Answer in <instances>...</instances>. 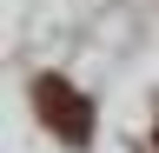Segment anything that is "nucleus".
I'll return each mask as SVG.
<instances>
[{
    "label": "nucleus",
    "mask_w": 159,
    "mask_h": 153,
    "mask_svg": "<svg viewBox=\"0 0 159 153\" xmlns=\"http://www.w3.org/2000/svg\"><path fill=\"white\" fill-rule=\"evenodd\" d=\"M33 113H40V127L60 133L66 146H86L93 140V100L73 80H60V73H40L33 80Z\"/></svg>",
    "instance_id": "1"
},
{
    "label": "nucleus",
    "mask_w": 159,
    "mask_h": 153,
    "mask_svg": "<svg viewBox=\"0 0 159 153\" xmlns=\"http://www.w3.org/2000/svg\"><path fill=\"white\" fill-rule=\"evenodd\" d=\"M152 146H159V133H152Z\"/></svg>",
    "instance_id": "2"
}]
</instances>
